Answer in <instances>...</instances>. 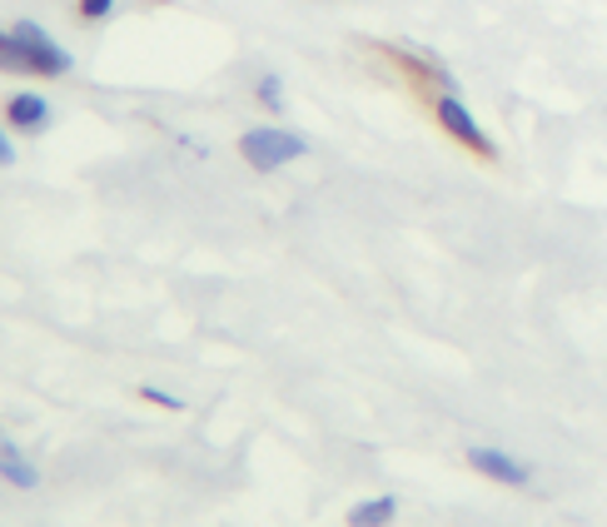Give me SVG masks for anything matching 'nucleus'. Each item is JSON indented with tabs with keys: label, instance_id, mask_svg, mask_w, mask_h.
Listing matches in <instances>:
<instances>
[{
	"label": "nucleus",
	"instance_id": "1",
	"mask_svg": "<svg viewBox=\"0 0 607 527\" xmlns=\"http://www.w3.org/2000/svg\"><path fill=\"white\" fill-rule=\"evenodd\" d=\"M239 154H244V164L260 174L279 170V164H294L309 154V140L304 135H294V129H279V125H260V129H244L239 135Z\"/></svg>",
	"mask_w": 607,
	"mask_h": 527
},
{
	"label": "nucleus",
	"instance_id": "2",
	"mask_svg": "<svg viewBox=\"0 0 607 527\" xmlns=\"http://www.w3.org/2000/svg\"><path fill=\"white\" fill-rule=\"evenodd\" d=\"M434 115H438V125H444L448 135H454V140L463 145V150H473L478 160H499V150H493V140H489V135H483V125H478V119H473V110H468L463 100H458V90H444V95L434 100Z\"/></svg>",
	"mask_w": 607,
	"mask_h": 527
},
{
	"label": "nucleus",
	"instance_id": "3",
	"mask_svg": "<svg viewBox=\"0 0 607 527\" xmlns=\"http://www.w3.org/2000/svg\"><path fill=\"white\" fill-rule=\"evenodd\" d=\"M15 35H21V45H25L31 76H45V80L70 76V65H76V60H70V50H66V45H55L35 21H21V25H15Z\"/></svg>",
	"mask_w": 607,
	"mask_h": 527
},
{
	"label": "nucleus",
	"instance_id": "4",
	"mask_svg": "<svg viewBox=\"0 0 607 527\" xmlns=\"http://www.w3.org/2000/svg\"><path fill=\"white\" fill-rule=\"evenodd\" d=\"M468 468L493 478V483H508V488L532 483V463H523V458H513V452H503V448H468Z\"/></svg>",
	"mask_w": 607,
	"mask_h": 527
},
{
	"label": "nucleus",
	"instance_id": "5",
	"mask_svg": "<svg viewBox=\"0 0 607 527\" xmlns=\"http://www.w3.org/2000/svg\"><path fill=\"white\" fill-rule=\"evenodd\" d=\"M5 119H11L15 129H25V135H41V129L50 125V105H45L35 90H21V95L5 100Z\"/></svg>",
	"mask_w": 607,
	"mask_h": 527
},
{
	"label": "nucleus",
	"instance_id": "6",
	"mask_svg": "<svg viewBox=\"0 0 607 527\" xmlns=\"http://www.w3.org/2000/svg\"><path fill=\"white\" fill-rule=\"evenodd\" d=\"M0 478L11 488H21V493H31V488H41V473L31 468V458H25L21 448H15L11 438H0Z\"/></svg>",
	"mask_w": 607,
	"mask_h": 527
},
{
	"label": "nucleus",
	"instance_id": "7",
	"mask_svg": "<svg viewBox=\"0 0 607 527\" xmlns=\"http://www.w3.org/2000/svg\"><path fill=\"white\" fill-rule=\"evenodd\" d=\"M399 517V497L383 493V497H369V503H358L348 513V527H389Z\"/></svg>",
	"mask_w": 607,
	"mask_h": 527
},
{
	"label": "nucleus",
	"instance_id": "8",
	"mask_svg": "<svg viewBox=\"0 0 607 527\" xmlns=\"http://www.w3.org/2000/svg\"><path fill=\"white\" fill-rule=\"evenodd\" d=\"M0 70L11 76H31V60H25V45L15 31H0Z\"/></svg>",
	"mask_w": 607,
	"mask_h": 527
},
{
	"label": "nucleus",
	"instance_id": "9",
	"mask_svg": "<svg viewBox=\"0 0 607 527\" xmlns=\"http://www.w3.org/2000/svg\"><path fill=\"white\" fill-rule=\"evenodd\" d=\"M254 95H260V105H264V110H284V80H279V76H260Z\"/></svg>",
	"mask_w": 607,
	"mask_h": 527
},
{
	"label": "nucleus",
	"instance_id": "10",
	"mask_svg": "<svg viewBox=\"0 0 607 527\" xmlns=\"http://www.w3.org/2000/svg\"><path fill=\"white\" fill-rule=\"evenodd\" d=\"M110 11H115V0H80V15H85V21H105Z\"/></svg>",
	"mask_w": 607,
	"mask_h": 527
},
{
	"label": "nucleus",
	"instance_id": "11",
	"mask_svg": "<svg viewBox=\"0 0 607 527\" xmlns=\"http://www.w3.org/2000/svg\"><path fill=\"white\" fill-rule=\"evenodd\" d=\"M145 399H150V403H160V409H185V403L174 399V393H160V388H145Z\"/></svg>",
	"mask_w": 607,
	"mask_h": 527
},
{
	"label": "nucleus",
	"instance_id": "12",
	"mask_svg": "<svg viewBox=\"0 0 607 527\" xmlns=\"http://www.w3.org/2000/svg\"><path fill=\"white\" fill-rule=\"evenodd\" d=\"M15 160V145H11V135L0 129V164H11Z\"/></svg>",
	"mask_w": 607,
	"mask_h": 527
}]
</instances>
